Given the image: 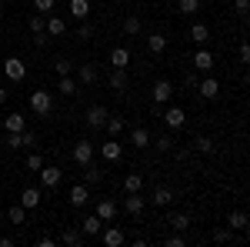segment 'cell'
<instances>
[{
    "mask_svg": "<svg viewBox=\"0 0 250 247\" xmlns=\"http://www.w3.org/2000/svg\"><path fill=\"white\" fill-rule=\"evenodd\" d=\"M30 107H34V114L47 117L54 111V97L47 94V90H34V94H30Z\"/></svg>",
    "mask_w": 250,
    "mask_h": 247,
    "instance_id": "cell-1",
    "label": "cell"
},
{
    "mask_svg": "<svg viewBox=\"0 0 250 247\" xmlns=\"http://www.w3.org/2000/svg\"><path fill=\"white\" fill-rule=\"evenodd\" d=\"M107 117H110V111H107L104 104H94V107L87 111V127H90V131H100V127L107 124Z\"/></svg>",
    "mask_w": 250,
    "mask_h": 247,
    "instance_id": "cell-2",
    "label": "cell"
},
{
    "mask_svg": "<svg viewBox=\"0 0 250 247\" xmlns=\"http://www.w3.org/2000/svg\"><path fill=\"white\" fill-rule=\"evenodd\" d=\"M3 74L10 77V80H17V84H20V80L27 77V64H23L20 57H7V60H3Z\"/></svg>",
    "mask_w": 250,
    "mask_h": 247,
    "instance_id": "cell-3",
    "label": "cell"
},
{
    "mask_svg": "<svg viewBox=\"0 0 250 247\" xmlns=\"http://www.w3.org/2000/svg\"><path fill=\"white\" fill-rule=\"evenodd\" d=\"M74 160H77L80 167H87V164L94 160V144H90V140H77V144H74Z\"/></svg>",
    "mask_w": 250,
    "mask_h": 247,
    "instance_id": "cell-4",
    "label": "cell"
},
{
    "mask_svg": "<svg viewBox=\"0 0 250 247\" xmlns=\"http://www.w3.org/2000/svg\"><path fill=\"white\" fill-rule=\"evenodd\" d=\"M100 230H104V221H100L97 214H87V217L80 221V234H83V237H97Z\"/></svg>",
    "mask_w": 250,
    "mask_h": 247,
    "instance_id": "cell-5",
    "label": "cell"
},
{
    "mask_svg": "<svg viewBox=\"0 0 250 247\" xmlns=\"http://www.w3.org/2000/svg\"><path fill=\"white\" fill-rule=\"evenodd\" d=\"M97 217L107 224V221H114L117 217V201H110V197H104V201H97V210H94Z\"/></svg>",
    "mask_w": 250,
    "mask_h": 247,
    "instance_id": "cell-6",
    "label": "cell"
},
{
    "mask_svg": "<svg viewBox=\"0 0 250 247\" xmlns=\"http://www.w3.org/2000/svg\"><path fill=\"white\" fill-rule=\"evenodd\" d=\"M144 207H147V201H144L140 194H127V197H124V210H127L130 217H140Z\"/></svg>",
    "mask_w": 250,
    "mask_h": 247,
    "instance_id": "cell-7",
    "label": "cell"
},
{
    "mask_svg": "<svg viewBox=\"0 0 250 247\" xmlns=\"http://www.w3.org/2000/svg\"><path fill=\"white\" fill-rule=\"evenodd\" d=\"M40 184H43V187H57L60 180H63V171H60V167H40Z\"/></svg>",
    "mask_w": 250,
    "mask_h": 247,
    "instance_id": "cell-8",
    "label": "cell"
},
{
    "mask_svg": "<svg viewBox=\"0 0 250 247\" xmlns=\"http://www.w3.org/2000/svg\"><path fill=\"white\" fill-rule=\"evenodd\" d=\"M193 67H197L200 74H210V70H213V54H210V50H204V47H200V50L193 54Z\"/></svg>",
    "mask_w": 250,
    "mask_h": 247,
    "instance_id": "cell-9",
    "label": "cell"
},
{
    "mask_svg": "<svg viewBox=\"0 0 250 247\" xmlns=\"http://www.w3.org/2000/svg\"><path fill=\"white\" fill-rule=\"evenodd\" d=\"M197 90H200V97H204V100H213V97L220 94V84H217L213 77H204V80L197 84Z\"/></svg>",
    "mask_w": 250,
    "mask_h": 247,
    "instance_id": "cell-10",
    "label": "cell"
},
{
    "mask_svg": "<svg viewBox=\"0 0 250 247\" xmlns=\"http://www.w3.org/2000/svg\"><path fill=\"white\" fill-rule=\"evenodd\" d=\"M83 234H80V227H67L63 234H60V244H67V247H83Z\"/></svg>",
    "mask_w": 250,
    "mask_h": 247,
    "instance_id": "cell-11",
    "label": "cell"
},
{
    "mask_svg": "<svg viewBox=\"0 0 250 247\" xmlns=\"http://www.w3.org/2000/svg\"><path fill=\"white\" fill-rule=\"evenodd\" d=\"M164 120H167V127H170V131H180V127H184V120H187V114H184L180 107H170V111L164 114Z\"/></svg>",
    "mask_w": 250,
    "mask_h": 247,
    "instance_id": "cell-12",
    "label": "cell"
},
{
    "mask_svg": "<svg viewBox=\"0 0 250 247\" xmlns=\"http://www.w3.org/2000/svg\"><path fill=\"white\" fill-rule=\"evenodd\" d=\"M40 197H43V194H40V187H27L23 194H20V204H23L27 210H34L40 204Z\"/></svg>",
    "mask_w": 250,
    "mask_h": 247,
    "instance_id": "cell-13",
    "label": "cell"
},
{
    "mask_svg": "<svg viewBox=\"0 0 250 247\" xmlns=\"http://www.w3.org/2000/svg\"><path fill=\"white\" fill-rule=\"evenodd\" d=\"M130 144L140 147V151L150 147V131H147V127H134V131H130Z\"/></svg>",
    "mask_w": 250,
    "mask_h": 247,
    "instance_id": "cell-14",
    "label": "cell"
},
{
    "mask_svg": "<svg viewBox=\"0 0 250 247\" xmlns=\"http://www.w3.org/2000/svg\"><path fill=\"white\" fill-rule=\"evenodd\" d=\"M90 201V194H87V184H77V187H70V207H83Z\"/></svg>",
    "mask_w": 250,
    "mask_h": 247,
    "instance_id": "cell-15",
    "label": "cell"
},
{
    "mask_svg": "<svg viewBox=\"0 0 250 247\" xmlns=\"http://www.w3.org/2000/svg\"><path fill=\"white\" fill-rule=\"evenodd\" d=\"M170 94H173V84H170V80H157V84H154V100H157V104L170 100Z\"/></svg>",
    "mask_w": 250,
    "mask_h": 247,
    "instance_id": "cell-16",
    "label": "cell"
},
{
    "mask_svg": "<svg viewBox=\"0 0 250 247\" xmlns=\"http://www.w3.org/2000/svg\"><path fill=\"white\" fill-rule=\"evenodd\" d=\"M110 64H114V67H120V70H127V64H130V50L114 47V50H110Z\"/></svg>",
    "mask_w": 250,
    "mask_h": 247,
    "instance_id": "cell-17",
    "label": "cell"
},
{
    "mask_svg": "<svg viewBox=\"0 0 250 247\" xmlns=\"http://www.w3.org/2000/svg\"><path fill=\"white\" fill-rule=\"evenodd\" d=\"M3 131H7V134H20V131H27V120H23L20 114H10L7 120H3Z\"/></svg>",
    "mask_w": 250,
    "mask_h": 247,
    "instance_id": "cell-18",
    "label": "cell"
},
{
    "mask_svg": "<svg viewBox=\"0 0 250 247\" xmlns=\"http://www.w3.org/2000/svg\"><path fill=\"white\" fill-rule=\"evenodd\" d=\"M77 77H80V84H97V64H80V70H77Z\"/></svg>",
    "mask_w": 250,
    "mask_h": 247,
    "instance_id": "cell-19",
    "label": "cell"
},
{
    "mask_svg": "<svg viewBox=\"0 0 250 247\" xmlns=\"http://www.w3.org/2000/svg\"><path fill=\"white\" fill-rule=\"evenodd\" d=\"M63 30H67V23H63L60 17H50L47 23H43V34H47V37H60Z\"/></svg>",
    "mask_w": 250,
    "mask_h": 247,
    "instance_id": "cell-20",
    "label": "cell"
},
{
    "mask_svg": "<svg viewBox=\"0 0 250 247\" xmlns=\"http://www.w3.org/2000/svg\"><path fill=\"white\" fill-rule=\"evenodd\" d=\"M150 201H154L157 207H167V204L173 201V190H170V187H157L154 194H150Z\"/></svg>",
    "mask_w": 250,
    "mask_h": 247,
    "instance_id": "cell-21",
    "label": "cell"
},
{
    "mask_svg": "<svg viewBox=\"0 0 250 247\" xmlns=\"http://www.w3.org/2000/svg\"><path fill=\"white\" fill-rule=\"evenodd\" d=\"M110 87H114L117 94H124V90H127V70L114 67V74H110Z\"/></svg>",
    "mask_w": 250,
    "mask_h": 247,
    "instance_id": "cell-22",
    "label": "cell"
},
{
    "mask_svg": "<svg viewBox=\"0 0 250 247\" xmlns=\"http://www.w3.org/2000/svg\"><path fill=\"white\" fill-rule=\"evenodd\" d=\"M104 244H107V247H120V244H124V230H120V227H107V230H104Z\"/></svg>",
    "mask_w": 250,
    "mask_h": 247,
    "instance_id": "cell-23",
    "label": "cell"
},
{
    "mask_svg": "<svg viewBox=\"0 0 250 247\" xmlns=\"http://www.w3.org/2000/svg\"><path fill=\"white\" fill-rule=\"evenodd\" d=\"M87 14H90V3L87 0H70V17L87 20Z\"/></svg>",
    "mask_w": 250,
    "mask_h": 247,
    "instance_id": "cell-24",
    "label": "cell"
},
{
    "mask_svg": "<svg viewBox=\"0 0 250 247\" xmlns=\"http://www.w3.org/2000/svg\"><path fill=\"white\" fill-rule=\"evenodd\" d=\"M190 40H193V44H207V40H210L207 23H193V27H190Z\"/></svg>",
    "mask_w": 250,
    "mask_h": 247,
    "instance_id": "cell-25",
    "label": "cell"
},
{
    "mask_svg": "<svg viewBox=\"0 0 250 247\" xmlns=\"http://www.w3.org/2000/svg\"><path fill=\"white\" fill-rule=\"evenodd\" d=\"M140 187H144V177H140V174H127V177H124V190H127V194H140Z\"/></svg>",
    "mask_w": 250,
    "mask_h": 247,
    "instance_id": "cell-26",
    "label": "cell"
},
{
    "mask_svg": "<svg viewBox=\"0 0 250 247\" xmlns=\"http://www.w3.org/2000/svg\"><path fill=\"white\" fill-rule=\"evenodd\" d=\"M227 224H230V230H247V214L244 210H230Z\"/></svg>",
    "mask_w": 250,
    "mask_h": 247,
    "instance_id": "cell-27",
    "label": "cell"
},
{
    "mask_svg": "<svg viewBox=\"0 0 250 247\" xmlns=\"http://www.w3.org/2000/svg\"><path fill=\"white\" fill-rule=\"evenodd\" d=\"M100 154H104L107 160H120V154H124V147H120L117 140H107V144L100 147Z\"/></svg>",
    "mask_w": 250,
    "mask_h": 247,
    "instance_id": "cell-28",
    "label": "cell"
},
{
    "mask_svg": "<svg viewBox=\"0 0 250 247\" xmlns=\"http://www.w3.org/2000/svg\"><path fill=\"white\" fill-rule=\"evenodd\" d=\"M200 10V0H177V14H187V17H193Z\"/></svg>",
    "mask_w": 250,
    "mask_h": 247,
    "instance_id": "cell-29",
    "label": "cell"
},
{
    "mask_svg": "<svg viewBox=\"0 0 250 247\" xmlns=\"http://www.w3.org/2000/svg\"><path fill=\"white\" fill-rule=\"evenodd\" d=\"M170 227L177 230V234H184V230L190 227V217H187V214H170Z\"/></svg>",
    "mask_w": 250,
    "mask_h": 247,
    "instance_id": "cell-30",
    "label": "cell"
},
{
    "mask_svg": "<svg viewBox=\"0 0 250 247\" xmlns=\"http://www.w3.org/2000/svg\"><path fill=\"white\" fill-rule=\"evenodd\" d=\"M193 151H197V154H213V140H210V137H204V134L193 137Z\"/></svg>",
    "mask_w": 250,
    "mask_h": 247,
    "instance_id": "cell-31",
    "label": "cell"
},
{
    "mask_svg": "<svg viewBox=\"0 0 250 247\" xmlns=\"http://www.w3.org/2000/svg\"><path fill=\"white\" fill-rule=\"evenodd\" d=\"M57 90H60V94H67V97H74V94H77V84H74V77H70V74H67V77H60Z\"/></svg>",
    "mask_w": 250,
    "mask_h": 247,
    "instance_id": "cell-32",
    "label": "cell"
},
{
    "mask_svg": "<svg viewBox=\"0 0 250 247\" xmlns=\"http://www.w3.org/2000/svg\"><path fill=\"white\" fill-rule=\"evenodd\" d=\"M147 44H150V54H164L167 50V37H160V34H150Z\"/></svg>",
    "mask_w": 250,
    "mask_h": 247,
    "instance_id": "cell-33",
    "label": "cell"
},
{
    "mask_svg": "<svg viewBox=\"0 0 250 247\" xmlns=\"http://www.w3.org/2000/svg\"><path fill=\"white\" fill-rule=\"evenodd\" d=\"M100 180H104V171L87 167V174H83V184H87V187H94V184H100Z\"/></svg>",
    "mask_w": 250,
    "mask_h": 247,
    "instance_id": "cell-34",
    "label": "cell"
},
{
    "mask_svg": "<svg viewBox=\"0 0 250 247\" xmlns=\"http://www.w3.org/2000/svg\"><path fill=\"white\" fill-rule=\"evenodd\" d=\"M7 214H10V221H14V224H23V221H27V207H23V204H14Z\"/></svg>",
    "mask_w": 250,
    "mask_h": 247,
    "instance_id": "cell-35",
    "label": "cell"
},
{
    "mask_svg": "<svg viewBox=\"0 0 250 247\" xmlns=\"http://www.w3.org/2000/svg\"><path fill=\"white\" fill-rule=\"evenodd\" d=\"M124 34H140V17H124Z\"/></svg>",
    "mask_w": 250,
    "mask_h": 247,
    "instance_id": "cell-36",
    "label": "cell"
},
{
    "mask_svg": "<svg viewBox=\"0 0 250 247\" xmlns=\"http://www.w3.org/2000/svg\"><path fill=\"white\" fill-rule=\"evenodd\" d=\"M54 70H57L60 77H67V74H70V70H74V64H70V60H67V57H57V60H54Z\"/></svg>",
    "mask_w": 250,
    "mask_h": 247,
    "instance_id": "cell-37",
    "label": "cell"
},
{
    "mask_svg": "<svg viewBox=\"0 0 250 247\" xmlns=\"http://www.w3.org/2000/svg\"><path fill=\"white\" fill-rule=\"evenodd\" d=\"M104 127L117 137V134H124V120H120V117H107V124H104Z\"/></svg>",
    "mask_w": 250,
    "mask_h": 247,
    "instance_id": "cell-38",
    "label": "cell"
},
{
    "mask_svg": "<svg viewBox=\"0 0 250 247\" xmlns=\"http://www.w3.org/2000/svg\"><path fill=\"white\" fill-rule=\"evenodd\" d=\"M37 144V134L34 131H20V147H34Z\"/></svg>",
    "mask_w": 250,
    "mask_h": 247,
    "instance_id": "cell-39",
    "label": "cell"
},
{
    "mask_svg": "<svg viewBox=\"0 0 250 247\" xmlns=\"http://www.w3.org/2000/svg\"><path fill=\"white\" fill-rule=\"evenodd\" d=\"M77 37L80 40H90V37H94V23H87V20H83V23L77 27Z\"/></svg>",
    "mask_w": 250,
    "mask_h": 247,
    "instance_id": "cell-40",
    "label": "cell"
},
{
    "mask_svg": "<svg viewBox=\"0 0 250 247\" xmlns=\"http://www.w3.org/2000/svg\"><path fill=\"white\" fill-rule=\"evenodd\" d=\"M30 30H34V34H43V14H34V17H30Z\"/></svg>",
    "mask_w": 250,
    "mask_h": 247,
    "instance_id": "cell-41",
    "label": "cell"
},
{
    "mask_svg": "<svg viewBox=\"0 0 250 247\" xmlns=\"http://www.w3.org/2000/svg\"><path fill=\"white\" fill-rule=\"evenodd\" d=\"M154 147H157V151H170V147H173V140L167 137V134H164V137H157V140H154Z\"/></svg>",
    "mask_w": 250,
    "mask_h": 247,
    "instance_id": "cell-42",
    "label": "cell"
},
{
    "mask_svg": "<svg viewBox=\"0 0 250 247\" xmlns=\"http://www.w3.org/2000/svg\"><path fill=\"white\" fill-rule=\"evenodd\" d=\"M27 167H30V171H40V167H43V157H40V154H30V157H27Z\"/></svg>",
    "mask_w": 250,
    "mask_h": 247,
    "instance_id": "cell-43",
    "label": "cell"
},
{
    "mask_svg": "<svg viewBox=\"0 0 250 247\" xmlns=\"http://www.w3.org/2000/svg\"><path fill=\"white\" fill-rule=\"evenodd\" d=\"M34 10H40V14L54 10V0H34Z\"/></svg>",
    "mask_w": 250,
    "mask_h": 247,
    "instance_id": "cell-44",
    "label": "cell"
},
{
    "mask_svg": "<svg viewBox=\"0 0 250 247\" xmlns=\"http://www.w3.org/2000/svg\"><path fill=\"white\" fill-rule=\"evenodd\" d=\"M10 151H20V134H7V140H3Z\"/></svg>",
    "mask_w": 250,
    "mask_h": 247,
    "instance_id": "cell-45",
    "label": "cell"
},
{
    "mask_svg": "<svg viewBox=\"0 0 250 247\" xmlns=\"http://www.w3.org/2000/svg\"><path fill=\"white\" fill-rule=\"evenodd\" d=\"M213 241H233L230 227H220V230H213Z\"/></svg>",
    "mask_w": 250,
    "mask_h": 247,
    "instance_id": "cell-46",
    "label": "cell"
},
{
    "mask_svg": "<svg viewBox=\"0 0 250 247\" xmlns=\"http://www.w3.org/2000/svg\"><path fill=\"white\" fill-rule=\"evenodd\" d=\"M167 247H184V237L173 230V237H167Z\"/></svg>",
    "mask_w": 250,
    "mask_h": 247,
    "instance_id": "cell-47",
    "label": "cell"
},
{
    "mask_svg": "<svg viewBox=\"0 0 250 247\" xmlns=\"http://www.w3.org/2000/svg\"><path fill=\"white\" fill-rule=\"evenodd\" d=\"M233 7H237V14H247V10H250V0H233Z\"/></svg>",
    "mask_w": 250,
    "mask_h": 247,
    "instance_id": "cell-48",
    "label": "cell"
},
{
    "mask_svg": "<svg viewBox=\"0 0 250 247\" xmlns=\"http://www.w3.org/2000/svg\"><path fill=\"white\" fill-rule=\"evenodd\" d=\"M240 64H250V47L247 44H240Z\"/></svg>",
    "mask_w": 250,
    "mask_h": 247,
    "instance_id": "cell-49",
    "label": "cell"
},
{
    "mask_svg": "<svg viewBox=\"0 0 250 247\" xmlns=\"http://www.w3.org/2000/svg\"><path fill=\"white\" fill-rule=\"evenodd\" d=\"M47 40H50V37H47V34H37V37H34V47H43Z\"/></svg>",
    "mask_w": 250,
    "mask_h": 247,
    "instance_id": "cell-50",
    "label": "cell"
},
{
    "mask_svg": "<svg viewBox=\"0 0 250 247\" xmlns=\"http://www.w3.org/2000/svg\"><path fill=\"white\" fill-rule=\"evenodd\" d=\"M0 104H7V90L3 87H0Z\"/></svg>",
    "mask_w": 250,
    "mask_h": 247,
    "instance_id": "cell-51",
    "label": "cell"
},
{
    "mask_svg": "<svg viewBox=\"0 0 250 247\" xmlns=\"http://www.w3.org/2000/svg\"><path fill=\"white\" fill-rule=\"evenodd\" d=\"M0 23H3V14H0Z\"/></svg>",
    "mask_w": 250,
    "mask_h": 247,
    "instance_id": "cell-52",
    "label": "cell"
}]
</instances>
